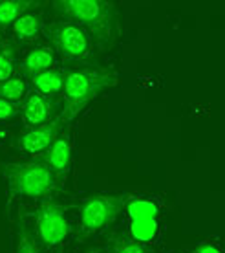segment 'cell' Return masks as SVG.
Here are the masks:
<instances>
[{
	"label": "cell",
	"mask_w": 225,
	"mask_h": 253,
	"mask_svg": "<svg viewBox=\"0 0 225 253\" xmlns=\"http://www.w3.org/2000/svg\"><path fill=\"white\" fill-rule=\"evenodd\" d=\"M53 11L77 22L94 39L99 50L107 51L119 37V9L107 0H55Z\"/></svg>",
	"instance_id": "6da1fadb"
},
{
	"label": "cell",
	"mask_w": 225,
	"mask_h": 253,
	"mask_svg": "<svg viewBox=\"0 0 225 253\" xmlns=\"http://www.w3.org/2000/svg\"><path fill=\"white\" fill-rule=\"evenodd\" d=\"M0 172L6 180L11 198H40L51 193L57 185L55 174L42 160L28 164H2Z\"/></svg>",
	"instance_id": "7a4b0ae2"
},
{
	"label": "cell",
	"mask_w": 225,
	"mask_h": 253,
	"mask_svg": "<svg viewBox=\"0 0 225 253\" xmlns=\"http://www.w3.org/2000/svg\"><path fill=\"white\" fill-rule=\"evenodd\" d=\"M117 74L108 68H79L66 72L64 99L66 105H88L94 97L117 84Z\"/></svg>",
	"instance_id": "3957f363"
},
{
	"label": "cell",
	"mask_w": 225,
	"mask_h": 253,
	"mask_svg": "<svg viewBox=\"0 0 225 253\" xmlns=\"http://www.w3.org/2000/svg\"><path fill=\"white\" fill-rule=\"evenodd\" d=\"M44 37L50 48L64 61H84L92 53V41L88 33L74 20H55L44 26Z\"/></svg>",
	"instance_id": "277c9868"
},
{
	"label": "cell",
	"mask_w": 225,
	"mask_h": 253,
	"mask_svg": "<svg viewBox=\"0 0 225 253\" xmlns=\"http://www.w3.org/2000/svg\"><path fill=\"white\" fill-rule=\"evenodd\" d=\"M86 105H66L63 112H59L55 118L46 121L42 125L33 126L28 132L20 134L17 139V147L26 154H42L50 149V145L55 141V138L63 132V128L81 112Z\"/></svg>",
	"instance_id": "5b68a950"
},
{
	"label": "cell",
	"mask_w": 225,
	"mask_h": 253,
	"mask_svg": "<svg viewBox=\"0 0 225 253\" xmlns=\"http://www.w3.org/2000/svg\"><path fill=\"white\" fill-rule=\"evenodd\" d=\"M125 195H94L81 208L79 228L81 235L97 233L99 229L110 226L125 208Z\"/></svg>",
	"instance_id": "8992f818"
},
{
	"label": "cell",
	"mask_w": 225,
	"mask_h": 253,
	"mask_svg": "<svg viewBox=\"0 0 225 253\" xmlns=\"http://www.w3.org/2000/svg\"><path fill=\"white\" fill-rule=\"evenodd\" d=\"M70 224L66 208L57 202L46 200L37 211V237L44 248H53L68 237Z\"/></svg>",
	"instance_id": "52a82bcc"
},
{
	"label": "cell",
	"mask_w": 225,
	"mask_h": 253,
	"mask_svg": "<svg viewBox=\"0 0 225 253\" xmlns=\"http://www.w3.org/2000/svg\"><path fill=\"white\" fill-rule=\"evenodd\" d=\"M59 105H61L59 95H42L38 92H32L22 105V118H24L26 125L33 128V126L50 121L51 118L57 116Z\"/></svg>",
	"instance_id": "ba28073f"
},
{
	"label": "cell",
	"mask_w": 225,
	"mask_h": 253,
	"mask_svg": "<svg viewBox=\"0 0 225 253\" xmlns=\"http://www.w3.org/2000/svg\"><path fill=\"white\" fill-rule=\"evenodd\" d=\"M156 208L147 200H139L130 206V218H132V237L134 241H149L157 231L156 220Z\"/></svg>",
	"instance_id": "9c48e42d"
},
{
	"label": "cell",
	"mask_w": 225,
	"mask_h": 253,
	"mask_svg": "<svg viewBox=\"0 0 225 253\" xmlns=\"http://www.w3.org/2000/svg\"><path fill=\"white\" fill-rule=\"evenodd\" d=\"M44 164L51 169L55 174L57 182H63L68 174L70 164H72V143H70V134H59L55 141L50 145V149L44 154Z\"/></svg>",
	"instance_id": "30bf717a"
},
{
	"label": "cell",
	"mask_w": 225,
	"mask_h": 253,
	"mask_svg": "<svg viewBox=\"0 0 225 253\" xmlns=\"http://www.w3.org/2000/svg\"><path fill=\"white\" fill-rule=\"evenodd\" d=\"M53 63H55V51L50 46H37L28 51L24 59L20 61V74L33 79L38 74L51 70Z\"/></svg>",
	"instance_id": "8fae6325"
},
{
	"label": "cell",
	"mask_w": 225,
	"mask_h": 253,
	"mask_svg": "<svg viewBox=\"0 0 225 253\" xmlns=\"http://www.w3.org/2000/svg\"><path fill=\"white\" fill-rule=\"evenodd\" d=\"M42 30V17L38 13H24L20 19L15 20L13 24V37L17 41V44H26L33 39L38 37V33Z\"/></svg>",
	"instance_id": "7c38bea8"
},
{
	"label": "cell",
	"mask_w": 225,
	"mask_h": 253,
	"mask_svg": "<svg viewBox=\"0 0 225 253\" xmlns=\"http://www.w3.org/2000/svg\"><path fill=\"white\" fill-rule=\"evenodd\" d=\"M64 79H66V72L61 70H48L42 72L32 79V84L35 92L42 95H59L64 88Z\"/></svg>",
	"instance_id": "4fadbf2b"
},
{
	"label": "cell",
	"mask_w": 225,
	"mask_h": 253,
	"mask_svg": "<svg viewBox=\"0 0 225 253\" xmlns=\"http://www.w3.org/2000/svg\"><path fill=\"white\" fill-rule=\"evenodd\" d=\"M35 6L32 0H2L0 2V30H6L15 24V20L20 19Z\"/></svg>",
	"instance_id": "5bb4252c"
},
{
	"label": "cell",
	"mask_w": 225,
	"mask_h": 253,
	"mask_svg": "<svg viewBox=\"0 0 225 253\" xmlns=\"http://www.w3.org/2000/svg\"><path fill=\"white\" fill-rule=\"evenodd\" d=\"M15 231H17V235H15V253H40L37 242H35V237L28 229L24 218L19 216Z\"/></svg>",
	"instance_id": "9a60e30c"
},
{
	"label": "cell",
	"mask_w": 225,
	"mask_h": 253,
	"mask_svg": "<svg viewBox=\"0 0 225 253\" xmlns=\"http://www.w3.org/2000/svg\"><path fill=\"white\" fill-rule=\"evenodd\" d=\"M26 95V81L22 77H11L7 81L0 83V99H6L9 103L22 101Z\"/></svg>",
	"instance_id": "2e32d148"
},
{
	"label": "cell",
	"mask_w": 225,
	"mask_h": 253,
	"mask_svg": "<svg viewBox=\"0 0 225 253\" xmlns=\"http://www.w3.org/2000/svg\"><path fill=\"white\" fill-rule=\"evenodd\" d=\"M15 74V46L9 41H0V83L11 79Z\"/></svg>",
	"instance_id": "e0dca14e"
},
{
	"label": "cell",
	"mask_w": 225,
	"mask_h": 253,
	"mask_svg": "<svg viewBox=\"0 0 225 253\" xmlns=\"http://www.w3.org/2000/svg\"><path fill=\"white\" fill-rule=\"evenodd\" d=\"M110 253H156L149 250L143 242H138L134 239H126V237H117L113 239L112 246H110Z\"/></svg>",
	"instance_id": "ac0fdd59"
},
{
	"label": "cell",
	"mask_w": 225,
	"mask_h": 253,
	"mask_svg": "<svg viewBox=\"0 0 225 253\" xmlns=\"http://www.w3.org/2000/svg\"><path fill=\"white\" fill-rule=\"evenodd\" d=\"M19 114V107L15 103H9L6 99H0V121L11 120Z\"/></svg>",
	"instance_id": "d6986e66"
},
{
	"label": "cell",
	"mask_w": 225,
	"mask_h": 253,
	"mask_svg": "<svg viewBox=\"0 0 225 253\" xmlns=\"http://www.w3.org/2000/svg\"><path fill=\"white\" fill-rule=\"evenodd\" d=\"M194 253H222V252H220V248L216 244H201V246L196 248Z\"/></svg>",
	"instance_id": "ffe728a7"
},
{
	"label": "cell",
	"mask_w": 225,
	"mask_h": 253,
	"mask_svg": "<svg viewBox=\"0 0 225 253\" xmlns=\"http://www.w3.org/2000/svg\"><path fill=\"white\" fill-rule=\"evenodd\" d=\"M84 253H103L101 250H88V252H84Z\"/></svg>",
	"instance_id": "44dd1931"
}]
</instances>
